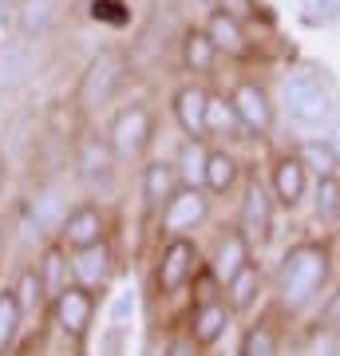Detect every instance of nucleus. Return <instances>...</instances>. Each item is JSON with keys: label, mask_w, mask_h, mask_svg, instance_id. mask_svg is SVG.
I'll return each instance as SVG.
<instances>
[{"label": "nucleus", "mask_w": 340, "mask_h": 356, "mask_svg": "<svg viewBox=\"0 0 340 356\" xmlns=\"http://www.w3.org/2000/svg\"><path fill=\"white\" fill-rule=\"evenodd\" d=\"M245 250H250V238H245V234H229V238H222V245H218V254H214V273L222 281L234 277V273L245 266Z\"/></svg>", "instance_id": "nucleus-19"}, {"label": "nucleus", "mask_w": 340, "mask_h": 356, "mask_svg": "<svg viewBox=\"0 0 340 356\" xmlns=\"http://www.w3.org/2000/svg\"><path fill=\"white\" fill-rule=\"evenodd\" d=\"M40 293H44V281H40V273H28L24 281H20V305H40Z\"/></svg>", "instance_id": "nucleus-33"}, {"label": "nucleus", "mask_w": 340, "mask_h": 356, "mask_svg": "<svg viewBox=\"0 0 340 356\" xmlns=\"http://www.w3.org/2000/svg\"><path fill=\"white\" fill-rule=\"evenodd\" d=\"M0 4H4V0H0Z\"/></svg>", "instance_id": "nucleus-38"}, {"label": "nucleus", "mask_w": 340, "mask_h": 356, "mask_svg": "<svg viewBox=\"0 0 340 356\" xmlns=\"http://www.w3.org/2000/svg\"><path fill=\"white\" fill-rule=\"evenodd\" d=\"M328 281V254L325 245H297L285 254L277 269V293L285 309H305L316 301L321 285Z\"/></svg>", "instance_id": "nucleus-1"}, {"label": "nucleus", "mask_w": 340, "mask_h": 356, "mask_svg": "<svg viewBox=\"0 0 340 356\" xmlns=\"http://www.w3.org/2000/svg\"><path fill=\"white\" fill-rule=\"evenodd\" d=\"M257 293H261V273L245 261V266L226 281V297H229V309H250L257 301Z\"/></svg>", "instance_id": "nucleus-17"}, {"label": "nucleus", "mask_w": 340, "mask_h": 356, "mask_svg": "<svg viewBox=\"0 0 340 356\" xmlns=\"http://www.w3.org/2000/svg\"><path fill=\"white\" fill-rule=\"evenodd\" d=\"M206 107H210L206 88H182L175 95V119L190 139H202L206 135Z\"/></svg>", "instance_id": "nucleus-11"}, {"label": "nucleus", "mask_w": 340, "mask_h": 356, "mask_svg": "<svg viewBox=\"0 0 340 356\" xmlns=\"http://www.w3.org/2000/svg\"><path fill=\"white\" fill-rule=\"evenodd\" d=\"M103 238V214L95 206H76L63 214V242L72 245H88V242H99Z\"/></svg>", "instance_id": "nucleus-12"}, {"label": "nucleus", "mask_w": 340, "mask_h": 356, "mask_svg": "<svg viewBox=\"0 0 340 356\" xmlns=\"http://www.w3.org/2000/svg\"><path fill=\"white\" fill-rule=\"evenodd\" d=\"M241 353L245 356H273L277 353V337H273V329H265V325L250 329V337L241 341Z\"/></svg>", "instance_id": "nucleus-28"}, {"label": "nucleus", "mask_w": 340, "mask_h": 356, "mask_svg": "<svg viewBox=\"0 0 340 356\" xmlns=\"http://www.w3.org/2000/svg\"><path fill=\"white\" fill-rule=\"evenodd\" d=\"M226 305L218 301H202L190 317V332H194V344H214L222 332H226Z\"/></svg>", "instance_id": "nucleus-15"}, {"label": "nucleus", "mask_w": 340, "mask_h": 356, "mask_svg": "<svg viewBox=\"0 0 340 356\" xmlns=\"http://www.w3.org/2000/svg\"><path fill=\"white\" fill-rule=\"evenodd\" d=\"M67 273H72V261L60 254V250H48L44 254V266H40V281H44V293H63L67 289Z\"/></svg>", "instance_id": "nucleus-23"}, {"label": "nucleus", "mask_w": 340, "mask_h": 356, "mask_svg": "<svg viewBox=\"0 0 340 356\" xmlns=\"http://www.w3.org/2000/svg\"><path fill=\"white\" fill-rule=\"evenodd\" d=\"M328 321H340V293H337V301L328 305Z\"/></svg>", "instance_id": "nucleus-34"}, {"label": "nucleus", "mask_w": 340, "mask_h": 356, "mask_svg": "<svg viewBox=\"0 0 340 356\" xmlns=\"http://www.w3.org/2000/svg\"><path fill=\"white\" fill-rule=\"evenodd\" d=\"M206 218V198L198 194V186H186V191H175L170 194V202L163 206V226L166 234L175 238V234H186L194 229Z\"/></svg>", "instance_id": "nucleus-7"}, {"label": "nucleus", "mask_w": 340, "mask_h": 356, "mask_svg": "<svg viewBox=\"0 0 340 356\" xmlns=\"http://www.w3.org/2000/svg\"><path fill=\"white\" fill-rule=\"evenodd\" d=\"M194 266H198V250H194V242H186L182 234H175V238L163 245V261H159V285H163L166 293L182 289V285H186V277L194 273Z\"/></svg>", "instance_id": "nucleus-6"}, {"label": "nucleus", "mask_w": 340, "mask_h": 356, "mask_svg": "<svg viewBox=\"0 0 340 356\" xmlns=\"http://www.w3.org/2000/svg\"><path fill=\"white\" fill-rule=\"evenodd\" d=\"M178 170L170 163H151L147 170H143V198H147V206L151 210H163L166 202H170V194L178 191Z\"/></svg>", "instance_id": "nucleus-14"}, {"label": "nucleus", "mask_w": 340, "mask_h": 356, "mask_svg": "<svg viewBox=\"0 0 340 356\" xmlns=\"http://www.w3.org/2000/svg\"><path fill=\"white\" fill-rule=\"evenodd\" d=\"M206 32H210V40H214L218 51H229V56L245 51V32L238 28V20H234L229 13H214L210 24H206Z\"/></svg>", "instance_id": "nucleus-18"}, {"label": "nucleus", "mask_w": 340, "mask_h": 356, "mask_svg": "<svg viewBox=\"0 0 340 356\" xmlns=\"http://www.w3.org/2000/svg\"><path fill=\"white\" fill-rule=\"evenodd\" d=\"M206 4H218V0H206Z\"/></svg>", "instance_id": "nucleus-36"}, {"label": "nucleus", "mask_w": 340, "mask_h": 356, "mask_svg": "<svg viewBox=\"0 0 340 356\" xmlns=\"http://www.w3.org/2000/svg\"><path fill=\"white\" fill-rule=\"evenodd\" d=\"M234 111H238V123L253 135H261L269 127V99H265V91L257 83H238L234 88Z\"/></svg>", "instance_id": "nucleus-10"}, {"label": "nucleus", "mask_w": 340, "mask_h": 356, "mask_svg": "<svg viewBox=\"0 0 340 356\" xmlns=\"http://www.w3.org/2000/svg\"><path fill=\"white\" fill-rule=\"evenodd\" d=\"M301 159L313 166L321 178H325V175H337V166H340V154H337V147H332V143H305V147H301Z\"/></svg>", "instance_id": "nucleus-24"}, {"label": "nucleus", "mask_w": 340, "mask_h": 356, "mask_svg": "<svg viewBox=\"0 0 340 356\" xmlns=\"http://www.w3.org/2000/svg\"><path fill=\"white\" fill-rule=\"evenodd\" d=\"M297 8L309 24H332L340 16V0H297Z\"/></svg>", "instance_id": "nucleus-27"}, {"label": "nucleus", "mask_w": 340, "mask_h": 356, "mask_svg": "<svg viewBox=\"0 0 340 356\" xmlns=\"http://www.w3.org/2000/svg\"><path fill=\"white\" fill-rule=\"evenodd\" d=\"M32 72V51L28 44H8V48L0 51V91H13L20 88Z\"/></svg>", "instance_id": "nucleus-16"}, {"label": "nucleus", "mask_w": 340, "mask_h": 356, "mask_svg": "<svg viewBox=\"0 0 340 356\" xmlns=\"http://www.w3.org/2000/svg\"><path fill=\"white\" fill-rule=\"evenodd\" d=\"M83 175H88V178H107V175H111V159H107V151L95 147V143L83 147Z\"/></svg>", "instance_id": "nucleus-30"}, {"label": "nucleus", "mask_w": 340, "mask_h": 356, "mask_svg": "<svg viewBox=\"0 0 340 356\" xmlns=\"http://www.w3.org/2000/svg\"><path fill=\"white\" fill-rule=\"evenodd\" d=\"M214 40H210V32H190L186 44H182V60H186L190 72H210L214 67Z\"/></svg>", "instance_id": "nucleus-20"}, {"label": "nucleus", "mask_w": 340, "mask_h": 356, "mask_svg": "<svg viewBox=\"0 0 340 356\" xmlns=\"http://www.w3.org/2000/svg\"><path fill=\"white\" fill-rule=\"evenodd\" d=\"M131 313H135V293L123 289L119 297H115V305H111V325L115 329H123L127 321H131Z\"/></svg>", "instance_id": "nucleus-31"}, {"label": "nucleus", "mask_w": 340, "mask_h": 356, "mask_svg": "<svg viewBox=\"0 0 340 356\" xmlns=\"http://www.w3.org/2000/svg\"><path fill=\"white\" fill-rule=\"evenodd\" d=\"M56 325H60L67 337H76V341H83L91 329V313H95V305H91V289H83V285H67L63 293H56Z\"/></svg>", "instance_id": "nucleus-5"}, {"label": "nucleus", "mask_w": 340, "mask_h": 356, "mask_svg": "<svg viewBox=\"0 0 340 356\" xmlns=\"http://www.w3.org/2000/svg\"><path fill=\"white\" fill-rule=\"evenodd\" d=\"M111 273V254H107V245L99 242H88V245H76V254H72V277L76 285L83 289H99L103 281Z\"/></svg>", "instance_id": "nucleus-8"}, {"label": "nucleus", "mask_w": 340, "mask_h": 356, "mask_svg": "<svg viewBox=\"0 0 340 356\" xmlns=\"http://www.w3.org/2000/svg\"><path fill=\"white\" fill-rule=\"evenodd\" d=\"M119 76H123V56L119 51H99L88 67H83V76H79V103L83 107H99L115 95L119 88Z\"/></svg>", "instance_id": "nucleus-4"}, {"label": "nucleus", "mask_w": 340, "mask_h": 356, "mask_svg": "<svg viewBox=\"0 0 340 356\" xmlns=\"http://www.w3.org/2000/svg\"><path fill=\"white\" fill-rule=\"evenodd\" d=\"M206 154L210 151H202L198 139L182 151V178H186V186H206Z\"/></svg>", "instance_id": "nucleus-25"}, {"label": "nucleus", "mask_w": 340, "mask_h": 356, "mask_svg": "<svg viewBox=\"0 0 340 356\" xmlns=\"http://www.w3.org/2000/svg\"><path fill=\"white\" fill-rule=\"evenodd\" d=\"M0 178H4V166H0Z\"/></svg>", "instance_id": "nucleus-37"}, {"label": "nucleus", "mask_w": 340, "mask_h": 356, "mask_svg": "<svg viewBox=\"0 0 340 356\" xmlns=\"http://www.w3.org/2000/svg\"><path fill=\"white\" fill-rule=\"evenodd\" d=\"M20 321H24V305H20V297H16V293H0V353L16 341Z\"/></svg>", "instance_id": "nucleus-22"}, {"label": "nucleus", "mask_w": 340, "mask_h": 356, "mask_svg": "<svg viewBox=\"0 0 340 356\" xmlns=\"http://www.w3.org/2000/svg\"><path fill=\"white\" fill-rule=\"evenodd\" d=\"M281 111L301 127H325L337 111L332 88L316 72H289L281 79Z\"/></svg>", "instance_id": "nucleus-2"}, {"label": "nucleus", "mask_w": 340, "mask_h": 356, "mask_svg": "<svg viewBox=\"0 0 340 356\" xmlns=\"http://www.w3.org/2000/svg\"><path fill=\"white\" fill-rule=\"evenodd\" d=\"M273 191H277L281 206H301L305 198V159H281L273 170Z\"/></svg>", "instance_id": "nucleus-13"}, {"label": "nucleus", "mask_w": 340, "mask_h": 356, "mask_svg": "<svg viewBox=\"0 0 340 356\" xmlns=\"http://www.w3.org/2000/svg\"><path fill=\"white\" fill-rule=\"evenodd\" d=\"M234 178H238V166L229 159L226 151H210L206 154V186L214 194H226L234 186Z\"/></svg>", "instance_id": "nucleus-21"}, {"label": "nucleus", "mask_w": 340, "mask_h": 356, "mask_svg": "<svg viewBox=\"0 0 340 356\" xmlns=\"http://www.w3.org/2000/svg\"><path fill=\"white\" fill-rule=\"evenodd\" d=\"M332 143H340V119H337V131H332Z\"/></svg>", "instance_id": "nucleus-35"}, {"label": "nucleus", "mask_w": 340, "mask_h": 356, "mask_svg": "<svg viewBox=\"0 0 340 356\" xmlns=\"http://www.w3.org/2000/svg\"><path fill=\"white\" fill-rule=\"evenodd\" d=\"M337 214H340V186L332 175H325L321 191H316V218H337Z\"/></svg>", "instance_id": "nucleus-29"}, {"label": "nucleus", "mask_w": 340, "mask_h": 356, "mask_svg": "<svg viewBox=\"0 0 340 356\" xmlns=\"http://www.w3.org/2000/svg\"><path fill=\"white\" fill-rule=\"evenodd\" d=\"M234 127H241L234 103L214 99V95H210V107H206V131H234Z\"/></svg>", "instance_id": "nucleus-26"}, {"label": "nucleus", "mask_w": 340, "mask_h": 356, "mask_svg": "<svg viewBox=\"0 0 340 356\" xmlns=\"http://www.w3.org/2000/svg\"><path fill=\"white\" fill-rule=\"evenodd\" d=\"M91 16H95V20H111V24H119V20H127V8L119 4V0H95V4H91Z\"/></svg>", "instance_id": "nucleus-32"}, {"label": "nucleus", "mask_w": 340, "mask_h": 356, "mask_svg": "<svg viewBox=\"0 0 340 356\" xmlns=\"http://www.w3.org/2000/svg\"><path fill=\"white\" fill-rule=\"evenodd\" d=\"M241 234L250 238V242H265L269 238V222H273V210H269V194H265L261 182H250V191L241 198Z\"/></svg>", "instance_id": "nucleus-9"}, {"label": "nucleus", "mask_w": 340, "mask_h": 356, "mask_svg": "<svg viewBox=\"0 0 340 356\" xmlns=\"http://www.w3.org/2000/svg\"><path fill=\"white\" fill-rule=\"evenodd\" d=\"M154 135V119L147 107H123L111 123V154L115 159H139Z\"/></svg>", "instance_id": "nucleus-3"}]
</instances>
